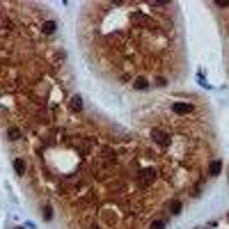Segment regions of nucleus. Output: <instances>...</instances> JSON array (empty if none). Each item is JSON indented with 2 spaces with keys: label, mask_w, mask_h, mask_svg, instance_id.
<instances>
[{
  "label": "nucleus",
  "mask_w": 229,
  "mask_h": 229,
  "mask_svg": "<svg viewBox=\"0 0 229 229\" xmlns=\"http://www.w3.org/2000/svg\"><path fill=\"white\" fill-rule=\"evenodd\" d=\"M220 161H213V163H211V167H209V174H211V177H215V174H220Z\"/></svg>",
  "instance_id": "20e7f679"
},
{
  "label": "nucleus",
  "mask_w": 229,
  "mask_h": 229,
  "mask_svg": "<svg viewBox=\"0 0 229 229\" xmlns=\"http://www.w3.org/2000/svg\"><path fill=\"white\" fill-rule=\"evenodd\" d=\"M151 229H165V222H163V220H156L154 225H151Z\"/></svg>",
  "instance_id": "1a4fd4ad"
},
{
  "label": "nucleus",
  "mask_w": 229,
  "mask_h": 229,
  "mask_svg": "<svg viewBox=\"0 0 229 229\" xmlns=\"http://www.w3.org/2000/svg\"><path fill=\"white\" fill-rule=\"evenodd\" d=\"M71 101H73V103H71V105H73V110H80V108H83V101H80V96H73Z\"/></svg>",
  "instance_id": "6e6552de"
},
{
  "label": "nucleus",
  "mask_w": 229,
  "mask_h": 229,
  "mask_svg": "<svg viewBox=\"0 0 229 229\" xmlns=\"http://www.w3.org/2000/svg\"><path fill=\"white\" fill-rule=\"evenodd\" d=\"M151 135H154V140H156V142H161V144L167 142V135H165V133H161V131H151Z\"/></svg>",
  "instance_id": "7ed1b4c3"
},
{
  "label": "nucleus",
  "mask_w": 229,
  "mask_h": 229,
  "mask_svg": "<svg viewBox=\"0 0 229 229\" xmlns=\"http://www.w3.org/2000/svg\"><path fill=\"white\" fill-rule=\"evenodd\" d=\"M172 213H181V202H172Z\"/></svg>",
  "instance_id": "9d476101"
},
{
  "label": "nucleus",
  "mask_w": 229,
  "mask_h": 229,
  "mask_svg": "<svg viewBox=\"0 0 229 229\" xmlns=\"http://www.w3.org/2000/svg\"><path fill=\"white\" fill-rule=\"evenodd\" d=\"M14 170H16V174H23V172H25V163H23L21 158H16V161H14Z\"/></svg>",
  "instance_id": "39448f33"
},
{
  "label": "nucleus",
  "mask_w": 229,
  "mask_h": 229,
  "mask_svg": "<svg viewBox=\"0 0 229 229\" xmlns=\"http://www.w3.org/2000/svg\"><path fill=\"white\" fill-rule=\"evenodd\" d=\"M172 110H174L177 115H188V112L192 110V105H190V103H174Z\"/></svg>",
  "instance_id": "f257e3e1"
},
{
  "label": "nucleus",
  "mask_w": 229,
  "mask_h": 229,
  "mask_svg": "<svg viewBox=\"0 0 229 229\" xmlns=\"http://www.w3.org/2000/svg\"><path fill=\"white\" fill-rule=\"evenodd\" d=\"M55 21H46V23H42V32L44 34H53V32H55Z\"/></svg>",
  "instance_id": "f03ea898"
},
{
  "label": "nucleus",
  "mask_w": 229,
  "mask_h": 229,
  "mask_svg": "<svg viewBox=\"0 0 229 229\" xmlns=\"http://www.w3.org/2000/svg\"><path fill=\"white\" fill-rule=\"evenodd\" d=\"M7 135H9V140H19V138H21V131H19V128H16V126H11Z\"/></svg>",
  "instance_id": "423d86ee"
},
{
  "label": "nucleus",
  "mask_w": 229,
  "mask_h": 229,
  "mask_svg": "<svg viewBox=\"0 0 229 229\" xmlns=\"http://www.w3.org/2000/svg\"><path fill=\"white\" fill-rule=\"evenodd\" d=\"M133 87H135V90H147V80H144V78H135Z\"/></svg>",
  "instance_id": "0eeeda50"
},
{
  "label": "nucleus",
  "mask_w": 229,
  "mask_h": 229,
  "mask_svg": "<svg viewBox=\"0 0 229 229\" xmlns=\"http://www.w3.org/2000/svg\"><path fill=\"white\" fill-rule=\"evenodd\" d=\"M44 215H46V220H51V218H53V213H51V209H44Z\"/></svg>",
  "instance_id": "9b49d317"
}]
</instances>
